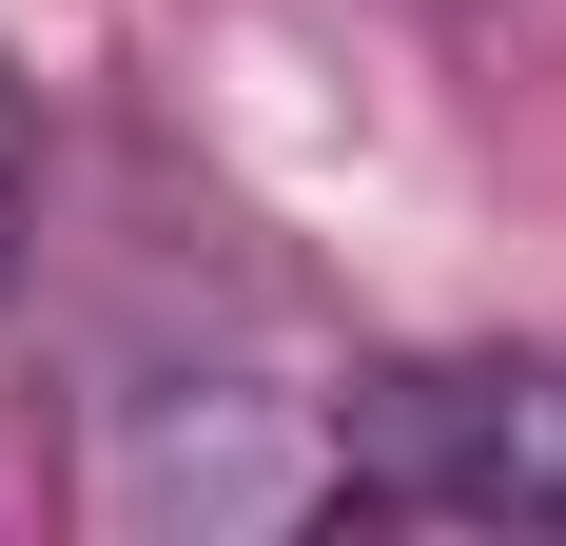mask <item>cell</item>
Here are the masks:
<instances>
[{"label": "cell", "instance_id": "obj_2", "mask_svg": "<svg viewBox=\"0 0 566 546\" xmlns=\"http://www.w3.org/2000/svg\"><path fill=\"white\" fill-rule=\"evenodd\" d=\"M20 157H40V137H20V78H0V234H20Z\"/></svg>", "mask_w": 566, "mask_h": 546}, {"label": "cell", "instance_id": "obj_1", "mask_svg": "<svg viewBox=\"0 0 566 546\" xmlns=\"http://www.w3.org/2000/svg\"><path fill=\"white\" fill-rule=\"evenodd\" d=\"M333 489L410 527H566V351H450L333 410Z\"/></svg>", "mask_w": 566, "mask_h": 546}]
</instances>
